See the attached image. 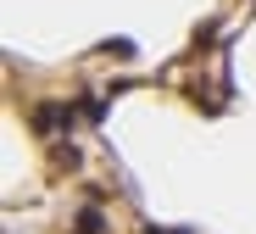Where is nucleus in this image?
I'll use <instances>...</instances> for the list:
<instances>
[{
    "label": "nucleus",
    "mask_w": 256,
    "mask_h": 234,
    "mask_svg": "<svg viewBox=\"0 0 256 234\" xmlns=\"http://www.w3.org/2000/svg\"><path fill=\"white\" fill-rule=\"evenodd\" d=\"M72 117H78L72 106H56V101H39V106L28 112V128H34V134H56V128H72Z\"/></svg>",
    "instance_id": "obj_1"
},
{
    "label": "nucleus",
    "mask_w": 256,
    "mask_h": 234,
    "mask_svg": "<svg viewBox=\"0 0 256 234\" xmlns=\"http://www.w3.org/2000/svg\"><path fill=\"white\" fill-rule=\"evenodd\" d=\"M140 234H162V228H140Z\"/></svg>",
    "instance_id": "obj_2"
}]
</instances>
